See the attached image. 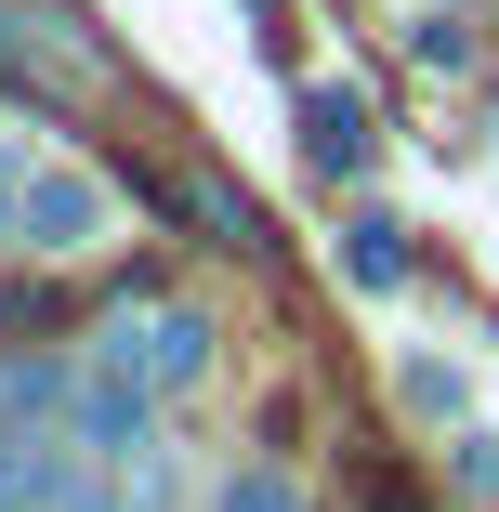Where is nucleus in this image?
<instances>
[{"mask_svg":"<svg viewBox=\"0 0 499 512\" xmlns=\"http://www.w3.org/2000/svg\"><path fill=\"white\" fill-rule=\"evenodd\" d=\"M106 368L145 381V394H184L197 368H211V316L197 302H158V316H106Z\"/></svg>","mask_w":499,"mask_h":512,"instance_id":"nucleus-1","label":"nucleus"},{"mask_svg":"<svg viewBox=\"0 0 499 512\" xmlns=\"http://www.w3.org/2000/svg\"><path fill=\"white\" fill-rule=\"evenodd\" d=\"M40 250H92L106 237V184H79V171H27V211H14Z\"/></svg>","mask_w":499,"mask_h":512,"instance_id":"nucleus-2","label":"nucleus"},{"mask_svg":"<svg viewBox=\"0 0 499 512\" xmlns=\"http://www.w3.org/2000/svg\"><path fill=\"white\" fill-rule=\"evenodd\" d=\"M303 158L316 171H368V106L355 92H303Z\"/></svg>","mask_w":499,"mask_h":512,"instance_id":"nucleus-3","label":"nucleus"},{"mask_svg":"<svg viewBox=\"0 0 499 512\" xmlns=\"http://www.w3.org/2000/svg\"><path fill=\"white\" fill-rule=\"evenodd\" d=\"M342 276H355V289H394V276H408V224H381V211H368V224L342 237Z\"/></svg>","mask_w":499,"mask_h":512,"instance_id":"nucleus-4","label":"nucleus"},{"mask_svg":"<svg viewBox=\"0 0 499 512\" xmlns=\"http://www.w3.org/2000/svg\"><path fill=\"white\" fill-rule=\"evenodd\" d=\"M53 499H66L53 447H27V460H0V512H53Z\"/></svg>","mask_w":499,"mask_h":512,"instance_id":"nucleus-5","label":"nucleus"},{"mask_svg":"<svg viewBox=\"0 0 499 512\" xmlns=\"http://www.w3.org/2000/svg\"><path fill=\"white\" fill-rule=\"evenodd\" d=\"M224 512H303V486H289V473H237Z\"/></svg>","mask_w":499,"mask_h":512,"instance_id":"nucleus-6","label":"nucleus"},{"mask_svg":"<svg viewBox=\"0 0 499 512\" xmlns=\"http://www.w3.org/2000/svg\"><path fill=\"white\" fill-rule=\"evenodd\" d=\"M460 486H473V499H499V434H460Z\"/></svg>","mask_w":499,"mask_h":512,"instance_id":"nucleus-7","label":"nucleus"},{"mask_svg":"<svg viewBox=\"0 0 499 512\" xmlns=\"http://www.w3.org/2000/svg\"><path fill=\"white\" fill-rule=\"evenodd\" d=\"M368 512H421V486L408 473H368Z\"/></svg>","mask_w":499,"mask_h":512,"instance_id":"nucleus-8","label":"nucleus"},{"mask_svg":"<svg viewBox=\"0 0 499 512\" xmlns=\"http://www.w3.org/2000/svg\"><path fill=\"white\" fill-rule=\"evenodd\" d=\"M14 211H27V171H14V158H0V224H14Z\"/></svg>","mask_w":499,"mask_h":512,"instance_id":"nucleus-9","label":"nucleus"}]
</instances>
